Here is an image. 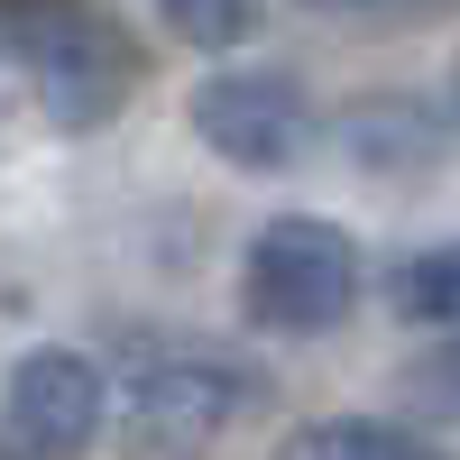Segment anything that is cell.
<instances>
[{
  "mask_svg": "<svg viewBox=\"0 0 460 460\" xmlns=\"http://www.w3.org/2000/svg\"><path fill=\"white\" fill-rule=\"evenodd\" d=\"M433 433L414 424V414H323V424H304L286 451H304V460H414Z\"/></svg>",
  "mask_w": 460,
  "mask_h": 460,
  "instance_id": "52a82bcc",
  "label": "cell"
},
{
  "mask_svg": "<svg viewBox=\"0 0 460 460\" xmlns=\"http://www.w3.org/2000/svg\"><path fill=\"white\" fill-rule=\"evenodd\" d=\"M359 304V240L323 212H277L240 258V314L277 341H323Z\"/></svg>",
  "mask_w": 460,
  "mask_h": 460,
  "instance_id": "7a4b0ae2",
  "label": "cell"
},
{
  "mask_svg": "<svg viewBox=\"0 0 460 460\" xmlns=\"http://www.w3.org/2000/svg\"><path fill=\"white\" fill-rule=\"evenodd\" d=\"M387 314L396 323H424V332H460V240L405 249L387 267Z\"/></svg>",
  "mask_w": 460,
  "mask_h": 460,
  "instance_id": "8992f818",
  "label": "cell"
},
{
  "mask_svg": "<svg viewBox=\"0 0 460 460\" xmlns=\"http://www.w3.org/2000/svg\"><path fill=\"white\" fill-rule=\"evenodd\" d=\"M184 120H194V138L221 166H240V175H286L304 147H314V102H304V84L277 74V65L203 74L194 102H184Z\"/></svg>",
  "mask_w": 460,
  "mask_h": 460,
  "instance_id": "277c9868",
  "label": "cell"
},
{
  "mask_svg": "<svg viewBox=\"0 0 460 460\" xmlns=\"http://www.w3.org/2000/svg\"><path fill=\"white\" fill-rule=\"evenodd\" d=\"M258 396H267V377L249 359H230V350H203V341L138 332L120 350V405L147 433H166V442H212V433L240 424Z\"/></svg>",
  "mask_w": 460,
  "mask_h": 460,
  "instance_id": "3957f363",
  "label": "cell"
},
{
  "mask_svg": "<svg viewBox=\"0 0 460 460\" xmlns=\"http://www.w3.org/2000/svg\"><path fill=\"white\" fill-rule=\"evenodd\" d=\"M157 19L184 47H240L249 37V0H157Z\"/></svg>",
  "mask_w": 460,
  "mask_h": 460,
  "instance_id": "9c48e42d",
  "label": "cell"
},
{
  "mask_svg": "<svg viewBox=\"0 0 460 460\" xmlns=\"http://www.w3.org/2000/svg\"><path fill=\"white\" fill-rule=\"evenodd\" d=\"M102 414H111V377L84 350H28L0 377V451L65 460L102 433Z\"/></svg>",
  "mask_w": 460,
  "mask_h": 460,
  "instance_id": "5b68a950",
  "label": "cell"
},
{
  "mask_svg": "<svg viewBox=\"0 0 460 460\" xmlns=\"http://www.w3.org/2000/svg\"><path fill=\"white\" fill-rule=\"evenodd\" d=\"M304 10H396V0H304Z\"/></svg>",
  "mask_w": 460,
  "mask_h": 460,
  "instance_id": "30bf717a",
  "label": "cell"
},
{
  "mask_svg": "<svg viewBox=\"0 0 460 460\" xmlns=\"http://www.w3.org/2000/svg\"><path fill=\"white\" fill-rule=\"evenodd\" d=\"M451 102H460V65H451Z\"/></svg>",
  "mask_w": 460,
  "mask_h": 460,
  "instance_id": "8fae6325",
  "label": "cell"
},
{
  "mask_svg": "<svg viewBox=\"0 0 460 460\" xmlns=\"http://www.w3.org/2000/svg\"><path fill=\"white\" fill-rule=\"evenodd\" d=\"M0 56L28 65L56 129H102L138 93V47L74 0H0Z\"/></svg>",
  "mask_w": 460,
  "mask_h": 460,
  "instance_id": "6da1fadb",
  "label": "cell"
},
{
  "mask_svg": "<svg viewBox=\"0 0 460 460\" xmlns=\"http://www.w3.org/2000/svg\"><path fill=\"white\" fill-rule=\"evenodd\" d=\"M396 396H405L414 424H460V332L442 341L433 359H414V368L396 377Z\"/></svg>",
  "mask_w": 460,
  "mask_h": 460,
  "instance_id": "ba28073f",
  "label": "cell"
}]
</instances>
